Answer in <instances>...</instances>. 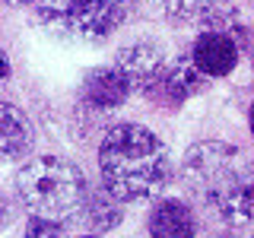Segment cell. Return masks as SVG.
<instances>
[{
	"label": "cell",
	"mask_w": 254,
	"mask_h": 238,
	"mask_svg": "<svg viewBox=\"0 0 254 238\" xmlns=\"http://www.w3.org/2000/svg\"><path fill=\"white\" fill-rule=\"evenodd\" d=\"M102 187L121 203L149 200L172 181V156L153 130L140 124H118L99 146Z\"/></svg>",
	"instance_id": "1"
},
{
	"label": "cell",
	"mask_w": 254,
	"mask_h": 238,
	"mask_svg": "<svg viewBox=\"0 0 254 238\" xmlns=\"http://www.w3.org/2000/svg\"><path fill=\"white\" fill-rule=\"evenodd\" d=\"M188 187L229 229H245L254 213V181L245 153L232 143H194L181 165Z\"/></svg>",
	"instance_id": "2"
},
{
	"label": "cell",
	"mask_w": 254,
	"mask_h": 238,
	"mask_svg": "<svg viewBox=\"0 0 254 238\" xmlns=\"http://www.w3.org/2000/svg\"><path fill=\"white\" fill-rule=\"evenodd\" d=\"M16 194L32 219L64 226L83 206L86 178L64 156H35L16 172Z\"/></svg>",
	"instance_id": "3"
},
{
	"label": "cell",
	"mask_w": 254,
	"mask_h": 238,
	"mask_svg": "<svg viewBox=\"0 0 254 238\" xmlns=\"http://www.w3.org/2000/svg\"><path fill=\"white\" fill-rule=\"evenodd\" d=\"M48 32L67 42H105L127 16V0H35Z\"/></svg>",
	"instance_id": "4"
},
{
	"label": "cell",
	"mask_w": 254,
	"mask_h": 238,
	"mask_svg": "<svg viewBox=\"0 0 254 238\" xmlns=\"http://www.w3.org/2000/svg\"><path fill=\"white\" fill-rule=\"evenodd\" d=\"M111 67L127 79L130 92L153 95L159 76H162V70H165V54L156 42H133V45H124L121 51L115 54V63H111Z\"/></svg>",
	"instance_id": "5"
},
{
	"label": "cell",
	"mask_w": 254,
	"mask_h": 238,
	"mask_svg": "<svg viewBox=\"0 0 254 238\" xmlns=\"http://www.w3.org/2000/svg\"><path fill=\"white\" fill-rule=\"evenodd\" d=\"M238 58H242V48L226 32H200L190 48V60L203 76H229Z\"/></svg>",
	"instance_id": "6"
},
{
	"label": "cell",
	"mask_w": 254,
	"mask_h": 238,
	"mask_svg": "<svg viewBox=\"0 0 254 238\" xmlns=\"http://www.w3.org/2000/svg\"><path fill=\"white\" fill-rule=\"evenodd\" d=\"M149 238H197V216L178 197H162L146 216Z\"/></svg>",
	"instance_id": "7"
},
{
	"label": "cell",
	"mask_w": 254,
	"mask_h": 238,
	"mask_svg": "<svg viewBox=\"0 0 254 238\" xmlns=\"http://www.w3.org/2000/svg\"><path fill=\"white\" fill-rule=\"evenodd\" d=\"M203 89H206V76L194 67L190 54H181L178 60L165 63V70H162V76H159L153 95H162V99L181 105V102L194 99V95L203 92Z\"/></svg>",
	"instance_id": "8"
},
{
	"label": "cell",
	"mask_w": 254,
	"mask_h": 238,
	"mask_svg": "<svg viewBox=\"0 0 254 238\" xmlns=\"http://www.w3.org/2000/svg\"><path fill=\"white\" fill-rule=\"evenodd\" d=\"M32 143H35V130L26 111L0 99V162L22 159L32 149Z\"/></svg>",
	"instance_id": "9"
},
{
	"label": "cell",
	"mask_w": 254,
	"mask_h": 238,
	"mask_svg": "<svg viewBox=\"0 0 254 238\" xmlns=\"http://www.w3.org/2000/svg\"><path fill=\"white\" fill-rule=\"evenodd\" d=\"M130 86L115 67H95L83 79V102L92 108H118L127 102Z\"/></svg>",
	"instance_id": "10"
},
{
	"label": "cell",
	"mask_w": 254,
	"mask_h": 238,
	"mask_svg": "<svg viewBox=\"0 0 254 238\" xmlns=\"http://www.w3.org/2000/svg\"><path fill=\"white\" fill-rule=\"evenodd\" d=\"M194 26H200V32H226V35H232L238 42L242 51L248 45V26H245L242 13L232 3H222V0H200Z\"/></svg>",
	"instance_id": "11"
},
{
	"label": "cell",
	"mask_w": 254,
	"mask_h": 238,
	"mask_svg": "<svg viewBox=\"0 0 254 238\" xmlns=\"http://www.w3.org/2000/svg\"><path fill=\"white\" fill-rule=\"evenodd\" d=\"M79 210L86 213V222H89L92 229H99V232L115 229L118 222H121V216H124L121 200L111 197L105 187H95V190L86 187V197H83V206H79Z\"/></svg>",
	"instance_id": "12"
},
{
	"label": "cell",
	"mask_w": 254,
	"mask_h": 238,
	"mask_svg": "<svg viewBox=\"0 0 254 238\" xmlns=\"http://www.w3.org/2000/svg\"><path fill=\"white\" fill-rule=\"evenodd\" d=\"M159 6H162V13L169 16V22H175V26H194L200 0H159Z\"/></svg>",
	"instance_id": "13"
},
{
	"label": "cell",
	"mask_w": 254,
	"mask_h": 238,
	"mask_svg": "<svg viewBox=\"0 0 254 238\" xmlns=\"http://www.w3.org/2000/svg\"><path fill=\"white\" fill-rule=\"evenodd\" d=\"M26 238H61V226H54V222H45V219H29Z\"/></svg>",
	"instance_id": "14"
},
{
	"label": "cell",
	"mask_w": 254,
	"mask_h": 238,
	"mask_svg": "<svg viewBox=\"0 0 254 238\" xmlns=\"http://www.w3.org/2000/svg\"><path fill=\"white\" fill-rule=\"evenodd\" d=\"M13 219H16V206L10 203V197L0 190V232H6V229L13 226Z\"/></svg>",
	"instance_id": "15"
},
{
	"label": "cell",
	"mask_w": 254,
	"mask_h": 238,
	"mask_svg": "<svg viewBox=\"0 0 254 238\" xmlns=\"http://www.w3.org/2000/svg\"><path fill=\"white\" fill-rule=\"evenodd\" d=\"M6 76H10V58H6V51L0 48V83H3Z\"/></svg>",
	"instance_id": "16"
},
{
	"label": "cell",
	"mask_w": 254,
	"mask_h": 238,
	"mask_svg": "<svg viewBox=\"0 0 254 238\" xmlns=\"http://www.w3.org/2000/svg\"><path fill=\"white\" fill-rule=\"evenodd\" d=\"M0 3H6V6H29V3H35V0H0Z\"/></svg>",
	"instance_id": "17"
},
{
	"label": "cell",
	"mask_w": 254,
	"mask_h": 238,
	"mask_svg": "<svg viewBox=\"0 0 254 238\" xmlns=\"http://www.w3.org/2000/svg\"><path fill=\"white\" fill-rule=\"evenodd\" d=\"M86 238H95V235H86Z\"/></svg>",
	"instance_id": "18"
}]
</instances>
